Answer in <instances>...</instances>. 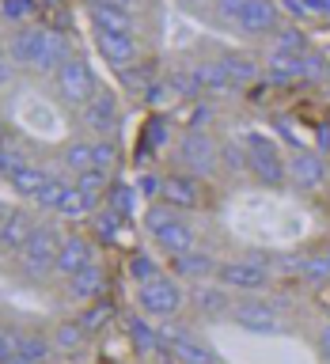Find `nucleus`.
Segmentation results:
<instances>
[{
    "mask_svg": "<svg viewBox=\"0 0 330 364\" xmlns=\"http://www.w3.org/2000/svg\"><path fill=\"white\" fill-rule=\"evenodd\" d=\"M300 277H307V281H326V277H330V262H326L323 255H319V258H304Z\"/></svg>",
    "mask_w": 330,
    "mask_h": 364,
    "instance_id": "obj_40",
    "label": "nucleus"
},
{
    "mask_svg": "<svg viewBox=\"0 0 330 364\" xmlns=\"http://www.w3.org/2000/svg\"><path fill=\"white\" fill-rule=\"evenodd\" d=\"M91 258H95L91 239L87 235H68V239H61V250H57L53 269L61 273V277H73V273H80L84 266H91Z\"/></svg>",
    "mask_w": 330,
    "mask_h": 364,
    "instance_id": "obj_10",
    "label": "nucleus"
},
{
    "mask_svg": "<svg viewBox=\"0 0 330 364\" xmlns=\"http://www.w3.org/2000/svg\"><path fill=\"white\" fill-rule=\"evenodd\" d=\"M53 213H61L65 220H84V216L95 213V198L84 193L80 186H65V193H61V201H57Z\"/></svg>",
    "mask_w": 330,
    "mask_h": 364,
    "instance_id": "obj_21",
    "label": "nucleus"
},
{
    "mask_svg": "<svg viewBox=\"0 0 330 364\" xmlns=\"http://www.w3.org/2000/svg\"><path fill=\"white\" fill-rule=\"evenodd\" d=\"M232 318L243 330H250V334H277V330H281V318H277V311H273L266 300H243V304H235Z\"/></svg>",
    "mask_w": 330,
    "mask_h": 364,
    "instance_id": "obj_8",
    "label": "nucleus"
},
{
    "mask_svg": "<svg viewBox=\"0 0 330 364\" xmlns=\"http://www.w3.org/2000/svg\"><path fill=\"white\" fill-rule=\"evenodd\" d=\"M175 209H171V205H152V209H148L144 213V228H148V232H159V228H164V224H171V220H175Z\"/></svg>",
    "mask_w": 330,
    "mask_h": 364,
    "instance_id": "obj_37",
    "label": "nucleus"
},
{
    "mask_svg": "<svg viewBox=\"0 0 330 364\" xmlns=\"http://www.w3.org/2000/svg\"><path fill=\"white\" fill-rule=\"evenodd\" d=\"M95 159H91V144H84V141H76V144H68L65 148V167H73L76 175L80 171H87Z\"/></svg>",
    "mask_w": 330,
    "mask_h": 364,
    "instance_id": "obj_33",
    "label": "nucleus"
},
{
    "mask_svg": "<svg viewBox=\"0 0 330 364\" xmlns=\"http://www.w3.org/2000/svg\"><path fill=\"white\" fill-rule=\"evenodd\" d=\"M193 300H198V307H201L205 315H220V311H224V304H228L220 289H205V284H201L198 292H193Z\"/></svg>",
    "mask_w": 330,
    "mask_h": 364,
    "instance_id": "obj_34",
    "label": "nucleus"
},
{
    "mask_svg": "<svg viewBox=\"0 0 330 364\" xmlns=\"http://www.w3.org/2000/svg\"><path fill=\"white\" fill-rule=\"evenodd\" d=\"M193 76H198V87L201 91H213V95H232L235 84H232V76L224 73V65L220 61H205L193 68Z\"/></svg>",
    "mask_w": 330,
    "mask_h": 364,
    "instance_id": "obj_22",
    "label": "nucleus"
},
{
    "mask_svg": "<svg viewBox=\"0 0 330 364\" xmlns=\"http://www.w3.org/2000/svg\"><path fill=\"white\" fill-rule=\"evenodd\" d=\"M304 50H307V38L296 27H284L281 34H277V42H273V53H289V57H304Z\"/></svg>",
    "mask_w": 330,
    "mask_h": 364,
    "instance_id": "obj_32",
    "label": "nucleus"
},
{
    "mask_svg": "<svg viewBox=\"0 0 330 364\" xmlns=\"http://www.w3.org/2000/svg\"><path fill=\"white\" fill-rule=\"evenodd\" d=\"M129 338L141 353H152V357H167V338L164 330H152L144 318H129Z\"/></svg>",
    "mask_w": 330,
    "mask_h": 364,
    "instance_id": "obj_20",
    "label": "nucleus"
},
{
    "mask_svg": "<svg viewBox=\"0 0 330 364\" xmlns=\"http://www.w3.org/2000/svg\"><path fill=\"white\" fill-rule=\"evenodd\" d=\"M289 178L300 190H319L326 182V159L319 152H304V148H300V152L289 159Z\"/></svg>",
    "mask_w": 330,
    "mask_h": 364,
    "instance_id": "obj_13",
    "label": "nucleus"
},
{
    "mask_svg": "<svg viewBox=\"0 0 330 364\" xmlns=\"http://www.w3.org/2000/svg\"><path fill=\"white\" fill-rule=\"evenodd\" d=\"M167 364H182V360H175V357H171V360H167Z\"/></svg>",
    "mask_w": 330,
    "mask_h": 364,
    "instance_id": "obj_56",
    "label": "nucleus"
},
{
    "mask_svg": "<svg viewBox=\"0 0 330 364\" xmlns=\"http://www.w3.org/2000/svg\"><path fill=\"white\" fill-rule=\"evenodd\" d=\"M102 284H107V277H102V269L95 266V262L68 277V289H73V296H80V300H95V296L102 292Z\"/></svg>",
    "mask_w": 330,
    "mask_h": 364,
    "instance_id": "obj_23",
    "label": "nucleus"
},
{
    "mask_svg": "<svg viewBox=\"0 0 330 364\" xmlns=\"http://www.w3.org/2000/svg\"><path fill=\"white\" fill-rule=\"evenodd\" d=\"M91 159H95V164L91 167H102V171H110L114 164H118V148H114L107 136H102V141H95L91 144Z\"/></svg>",
    "mask_w": 330,
    "mask_h": 364,
    "instance_id": "obj_35",
    "label": "nucleus"
},
{
    "mask_svg": "<svg viewBox=\"0 0 330 364\" xmlns=\"http://www.w3.org/2000/svg\"><path fill=\"white\" fill-rule=\"evenodd\" d=\"M319 353H323V357L330 360V323H326L323 330H319Z\"/></svg>",
    "mask_w": 330,
    "mask_h": 364,
    "instance_id": "obj_50",
    "label": "nucleus"
},
{
    "mask_svg": "<svg viewBox=\"0 0 330 364\" xmlns=\"http://www.w3.org/2000/svg\"><path fill=\"white\" fill-rule=\"evenodd\" d=\"M11 349H16V341H11V338L4 334V330H0V364H4V357H8Z\"/></svg>",
    "mask_w": 330,
    "mask_h": 364,
    "instance_id": "obj_51",
    "label": "nucleus"
},
{
    "mask_svg": "<svg viewBox=\"0 0 330 364\" xmlns=\"http://www.w3.org/2000/svg\"><path fill=\"white\" fill-rule=\"evenodd\" d=\"M57 250H61V235H57V228L53 224H34L27 247H23V269H27L31 277L50 273L53 262H57Z\"/></svg>",
    "mask_w": 330,
    "mask_h": 364,
    "instance_id": "obj_4",
    "label": "nucleus"
},
{
    "mask_svg": "<svg viewBox=\"0 0 330 364\" xmlns=\"http://www.w3.org/2000/svg\"><path fill=\"white\" fill-rule=\"evenodd\" d=\"M50 178H53V175H46L42 167H31V164H27L23 171H16V175H11L8 182H11V186H16V190L23 193V198H31V201H34V193H38V190L46 186V182H50Z\"/></svg>",
    "mask_w": 330,
    "mask_h": 364,
    "instance_id": "obj_25",
    "label": "nucleus"
},
{
    "mask_svg": "<svg viewBox=\"0 0 330 364\" xmlns=\"http://www.w3.org/2000/svg\"><path fill=\"white\" fill-rule=\"evenodd\" d=\"M235 27L243 34H270L277 27V4L273 0H247L243 11L235 16Z\"/></svg>",
    "mask_w": 330,
    "mask_h": 364,
    "instance_id": "obj_16",
    "label": "nucleus"
},
{
    "mask_svg": "<svg viewBox=\"0 0 330 364\" xmlns=\"http://www.w3.org/2000/svg\"><path fill=\"white\" fill-rule=\"evenodd\" d=\"M284 8H289L292 16H300V19H315L312 11H307V4H304V0H284Z\"/></svg>",
    "mask_w": 330,
    "mask_h": 364,
    "instance_id": "obj_48",
    "label": "nucleus"
},
{
    "mask_svg": "<svg viewBox=\"0 0 330 364\" xmlns=\"http://www.w3.org/2000/svg\"><path fill=\"white\" fill-rule=\"evenodd\" d=\"M95 46H99V53L107 57V61L118 68H129L137 65V42H133V34H114V31H95Z\"/></svg>",
    "mask_w": 330,
    "mask_h": 364,
    "instance_id": "obj_15",
    "label": "nucleus"
},
{
    "mask_svg": "<svg viewBox=\"0 0 330 364\" xmlns=\"http://www.w3.org/2000/svg\"><path fill=\"white\" fill-rule=\"evenodd\" d=\"M209 118H213V110H209V107H198V110L190 114V125H193V129H198V125H205Z\"/></svg>",
    "mask_w": 330,
    "mask_h": 364,
    "instance_id": "obj_49",
    "label": "nucleus"
},
{
    "mask_svg": "<svg viewBox=\"0 0 330 364\" xmlns=\"http://www.w3.org/2000/svg\"><path fill=\"white\" fill-rule=\"evenodd\" d=\"M216 277L220 284L228 289H243V292H258L270 284V266H262V262H220V269H216Z\"/></svg>",
    "mask_w": 330,
    "mask_h": 364,
    "instance_id": "obj_7",
    "label": "nucleus"
},
{
    "mask_svg": "<svg viewBox=\"0 0 330 364\" xmlns=\"http://www.w3.org/2000/svg\"><path fill=\"white\" fill-rule=\"evenodd\" d=\"M34 232V220H31V213H23V209H8L4 213V220H0V250L4 255H23V247H27V239Z\"/></svg>",
    "mask_w": 330,
    "mask_h": 364,
    "instance_id": "obj_14",
    "label": "nucleus"
},
{
    "mask_svg": "<svg viewBox=\"0 0 330 364\" xmlns=\"http://www.w3.org/2000/svg\"><path fill=\"white\" fill-rule=\"evenodd\" d=\"M220 159H224L228 171H247V144H224Z\"/></svg>",
    "mask_w": 330,
    "mask_h": 364,
    "instance_id": "obj_38",
    "label": "nucleus"
},
{
    "mask_svg": "<svg viewBox=\"0 0 330 364\" xmlns=\"http://www.w3.org/2000/svg\"><path fill=\"white\" fill-rule=\"evenodd\" d=\"M57 95H61L68 107H87L91 95H95V76L84 57H65L61 68H57Z\"/></svg>",
    "mask_w": 330,
    "mask_h": 364,
    "instance_id": "obj_3",
    "label": "nucleus"
},
{
    "mask_svg": "<svg viewBox=\"0 0 330 364\" xmlns=\"http://www.w3.org/2000/svg\"><path fill=\"white\" fill-rule=\"evenodd\" d=\"M61 193H65V182H57V178H50L46 186L34 193V205L38 209H57V201H61Z\"/></svg>",
    "mask_w": 330,
    "mask_h": 364,
    "instance_id": "obj_36",
    "label": "nucleus"
},
{
    "mask_svg": "<svg viewBox=\"0 0 330 364\" xmlns=\"http://www.w3.org/2000/svg\"><path fill=\"white\" fill-rule=\"evenodd\" d=\"M159 198H164V205H171V209H193V205H201V182H198V175H190V171L186 175H167Z\"/></svg>",
    "mask_w": 330,
    "mask_h": 364,
    "instance_id": "obj_12",
    "label": "nucleus"
},
{
    "mask_svg": "<svg viewBox=\"0 0 330 364\" xmlns=\"http://www.w3.org/2000/svg\"><path fill=\"white\" fill-rule=\"evenodd\" d=\"M91 4H107V8H125V11H129L137 0H91Z\"/></svg>",
    "mask_w": 330,
    "mask_h": 364,
    "instance_id": "obj_52",
    "label": "nucleus"
},
{
    "mask_svg": "<svg viewBox=\"0 0 330 364\" xmlns=\"http://www.w3.org/2000/svg\"><path fill=\"white\" fill-rule=\"evenodd\" d=\"M213 4H216V16H220V19L235 23V16L243 11V4H247V0H213Z\"/></svg>",
    "mask_w": 330,
    "mask_h": 364,
    "instance_id": "obj_44",
    "label": "nucleus"
},
{
    "mask_svg": "<svg viewBox=\"0 0 330 364\" xmlns=\"http://www.w3.org/2000/svg\"><path fill=\"white\" fill-rule=\"evenodd\" d=\"M4 213H8V209H4V205H0V220H4Z\"/></svg>",
    "mask_w": 330,
    "mask_h": 364,
    "instance_id": "obj_54",
    "label": "nucleus"
},
{
    "mask_svg": "<svg viewBox=\"0 0 330 364\" xmlns=\"http://www.w3.org/2000/svg\"><path fill=\"white\" fill-rule=\"evenodd\" d=\"M118 224H122L118 213H99V216H95V228H99L102 239H118Z\"/></svg>",
    "mask_w": 330,
    "mask_h": 364,
    "instance_id": "obj_43",
    "label": "nucleus"
},
{
    "mask_svg": "<svg viewBox=\"0 0 330 364\" xmlns=\"http://www.w3.org/2000/svg\"><path fill=\"white\" fill-rule=\"evenodd\" d=\"M159 190H164V178L159 175H144L141 186H137V193H144V198H159Z\"/></svg>",
    "mask_w": 330,
    "mask_h": 364,
    "instance_id": "obj_45",
    "label": "nucleus"
},
{
    "mask_svg": "<svg viewBox=\"0 0 330 364\" xmlns=\"http://www.w3.org/2000/svg\"><path fill=\"white\" fill-rule=\"evenodd\" d=\"M307 4V11H312L315 19H323V16H330V0H304Z\"/></svg>",
    "mask_w": 330,
    "mask_h": 364,
    "instance_id": "obj_47",
    "label": "nucleus"
},
{
    "mask_svg": "<svg viewBox=\"0 0 330 364\" xmlns=\"http://www.w3.org/2000/svg\"><path fill=\"white\" fill-rule=\"evenodd\" d=\"M0 141H4V125H0Z\"/></svg>",
    "mask_w": 330,
    "mask_h": 364,
    "instance_id": "obj_57",
    "label": "nucleus"
},
{
    "mask_svg": "<svg viewBox=\"0 0 330 364\" xmlns=\"http://www.w3.org/2000/svg\"><path fill=\"white\" fill-rule=\"evenodd\" d=\"M11 57L34 73H57L65 61V38L50 27H31L11 38Z\"/></svg>",
    "mask_w": 330,
    "mask_h": 364,
    "instance_id": "obj_1",
    "label": "nucleus"
},
{
    "mask_svg": "<svg viewBox=\"0 0 330 364\" xmlns=\"http://www.w3.org/2000/svg\"><path fill=\"white\" fill-rule=\"evenodd\" d=\"M220 269V262L213 255H205V250H186V255H175V273L186 281H205L209 273Z\"/></svg>",
    "mask_w": 330,
    "mask_h": 364,
    "instance_id": "obj_18",
    "label": "nucleus"
},
{
    "mask_svg": "<svg viewBox=\"0 0 330 364\" xmlns=\"http://www.w3.org/2000/svg\"><path fill=\"white\" fill-rule=\"evenodd\" d=\"M8 76H11V73H8V61H4V57H0V87L8 84Z\"/></svg>",
    "mask_w": 330,
    "mask_h": 364,
    "instance_id": "obj_53",
    "label": "nucleus"
},
{
    "mask_svg": "<svg viewBox=\"0 0 330 364\" xmlns=\"http://www.w3.org/2000/svg\"><path fill=\"white\" fill-rule=\"evenodd\" d=\"M87 341V330L80 326V318H68V323L57 326V334H53V346L57 349H80Z\"/></svg>",
    "mask_w": 330,
    "mask_h": 364,
    "instance_id": "obj_27",
    "label": "nucleus"
},
{
    "mask_svg": "<svg viewBox=\"0 0 330 364\" xmlns=\"http://www.w3.org/2000/svg\"><path fill=\"white\" fill-rule=\"evenodd\" d=\"M91 19H95V27H99V31H114V34H133V31H137L133 11H125V8L91 4Z\"/></svg>",
    "mask_w": 330,
    "mask_h": 364,
    "instance_id": "obj_19",
    "label": "nucleus"
},
{
    "mask_svg": "<svg viewBox=\"0 0 330 364\" xmlns=\"http://www.w3.org/2000/svg\"><path fill=\"white\" fill-rule=\"evenodd\" d=\"M46 357H50V346H46L42 338H23L4 357V364H42Z\"/></svg>",
    "mask_w": 330,
    "mask_h": 364,
    "instance_id": "obj_24",
    "label": "nucleus"
},
{
    "mask_svg": "<svg viewBox=\"0 0 330 364\" xmlns=\"http://www.w3.org/2000/svg\"><path fill=\"white\" fill-rule=\"evenodd\" d=\"M167 87L171 91H175V95H198V76H193V73H175V76H171L167 80Z\"/></svg>",
    "mask_w": 330,
    "mask_h": 364,
    "instance_id": "obj_39",
    "label": "nucleus"
},
{
    "mask_svg": "<svg viewBox=\"0 0 330 364\" xmlns=\"http://www.w3.org/2000/svg\"><path fill=\"white\" fill-rule=\"evenodd\" d=\"M216 159H220V148L213 144L209 133L190 129V133L179 141V164L186 167L190 175H213V171H216Z\"/></svg>",
    "mask_w": 330,
    "mask_h": 364,
    "instance_id": "obj_5",
    "label": "nucleus"
},
{
    "mask_svg": "<svg viewBox=\"0 0 330 364\" xmlns=\"http://www.w3.org/2000/svg\"><path fill=\"white\" fill-rule=\"evenodd\" d=\"M186 4H205V0H186Z\"/></svg>",
    "mask_w": 330,
    "mask_h": 364,
    "instance_id": "obj_55",
    "label": "nucleus"
},
{
    "mask_svg": "<svg viewBox=\"0 0 330 364\" xmlns=\"http://www.w3.org/2000/svg\"><path fill=\"white\" fill-rule=\"evenodd\" d=\"M148 76H152V65H141V68H122V80H125V84H129V87H144L148 91Z\"/></svg>",
    "mask_w": 330,
    "mask_h": 364,
    "instance_id": "obj_42",
    "label": "nucleus"
},
{
    "mask_svg": "<svg viewBox=\"0 0 330 364\" xmlns=\"http://www.w3.org/2000/svg\"><path fill=\"white\" fill-rule=\"evenodd\" d=\"M76 186L84 190V193H91V198H99V193H107V190H110V171H102V167H87V171H80Z\"/></svg>",
    "mask_w": 330,
    "mask_h": 364,
    "instance_id": "obj_30",
    "label": "nucleus"
},
{
    "mask_svg": "<svg viewBox=\"0 0 330 364\" xmlns=\"http://www.w3.org/2000/svg\"><path fill=\"white\" fill-rule=\"evenodd\" d=\"M164 338H167V353L182 364H216L213 349L193 338L190 330H164Z\"/></svg>",
    "mask_w": 330,
    "mask_h": 364,
    "instance_id": "obj_9",
    "label": "nucleus"
},
{
    "mask_svg": "<svg viewBox=\"0 0 330 364\" xmlns=\"http://www.w3.org/2000/svg\"><path fill=\"white\" fill-rule=\"evenodd\" d=\"M152 239L167 250L171 258H175V255H186V250H193V243H198V239H193V228H190L186 220H179V216H175L171 224L159 228V232H156Z\"/></svg>",
    "mask_w": 330,
    "mask_h": 364,
    "instance_id": "obj_17",
    "label": "nucleus"
},
{
    "mask_svg": "<svg viewBox=\"0 0 330 364\" xmlns=\"http://www.w3.org/2000/svg\"><path fill=\"white\" fill-rule=\"evenodd\" d=\"M220 65H224V73L232 76V84L235 87H247V84H255V76H258V65L250 61V57H220Z\"/></svg>",
    "mask_w": 330,
    "mask_h": 364,
    "instance_id": "obj_26",
    "label": "nucleus"
},
{
    "mask_svg": "<svg viewBox=\"0 0 330 364\" xmlns=\"http://www.w3.org/2000/svg\"><path fill=\"white\" fill-rule=\"evenodd\" d=\"M23 167H27V159H23L16 148H0V175L11 178V175H16V171H23Z\"/></svg>",
    "mask_w": 330,
    "mask_h": 364,
    "instance_id": "obj_41",
    "label": "nucleus"
},
{
    "mask_svg": "<svg viewBox=\"0 0 330 364\" xmlns=\"http://www.w3.org/2000/svg\"><path fill=\"white\" fill-rule=\"evenodd\" d=\"M182 289L175 281H167V277H159V281H152V284H141V311L148 315V318H171L182 307Z\"/></svg>",
    "mask_w": 330,
    "mask_h": 364,
    "instance_id": "obj_6",
    "label": "nucleus"
},
{
    "mask_svg": "<svg viewBox=\"0 0 330 364\" xmlns=\"http://www.w3.org/2000/svg\"><path fill=\"white\" fill-rule=\"evenodd\" d=\"M247 171L266 186H281L289 178V164L281 159L277 144L266 141V136H247Z\"/></svg>",
    "mask_w": 330,
    "mask_h": 364,
    "instance_id": "obj_2",
    "label": "nucleus"
},
{
    "mask_svg": "<svg viewBox=\"0 0 330 364\" xmlns=\"http://www.w3.org/2000/svg\"><path fill=\"white\" fill-rule=\"evenodd\" d=\"M31 11H34L31 0H8L4 4V16H11V19H23V16H31Z\"/></svg>",
    "mask_w": 330,
    "mask_h": 364,
    "instance_id": "obj_46",
    "label": "nucleus"
},
{
    "mask_svg": "<svg viewBox=\"0 0 330 364\" xmlns=\"http://www.w3.org/2000/svg\"><path fill=\"white\" fill-rule=\"evenodd\" d=\"M323 258H326V262H330V250H326V255H323Z\"/></svg>",
    "mask_w": 330,
    "mask_h": 364,
    "instance_id": "obj_58",
    "label": "nucleus"
},
{
    "mask_svg": "<svg viewBox=\"0 0 330 364\" xmlns=\"http://www.w3.org/2000/svg\"><path fill=\"white\" fill-rule=\"evenodd\" d=\"M107 201H110V213L129 216V213L137 209V190H133V186H125V182H118V186H110V190H107Z\"/></svg>",
    "mask_w": 330,
    "mask_h": 364,
    "instance_id": "obj_31",
    "label": "nucleus"
},
{
    "mask_svg": "<svg viewBox=\"0 0 330 364\" xmlns=\"http://www.w3.org/2000/svg\"><path fill=\"white\" fill-rule=\"evenodd\" d=\"M84 122H87L91 133L110 136L114 129H118V99H114L110 91H95L91 102L84 107Z\"/></svg>",
    "mask_w": 330,
    "mask_h": 364,
    "instance_id": "obj_11",
    "label": "nucleus"
},
{
    "mask_svg": "<svg viewBox=\"0 0 330 364\" xmlns=\"http://www.w3.org/2000/svg\"><path fill=\"white\" fill-rule=\"evenodd\" d=\"M159 262L152 258V255H133L129 258V277L137 281V284H152V281H159Z\"/></svg>",
    "mask_w": 330,
    "mask_h": 364,
    "instance_id": "obj_28",
    "label": "nucleus"
},
{
    "mask_svg": "<svg viewBox=\"0 0 330 364\" xmlns=\"http://www.w3.org/2000/svg\"><path fill=\"white\" fill-rule=\"evenodd\" d=\"M114 318V304H107V300H99V304H91L84 315H80V326L87 330V334H99L102 326H107Z\"/></svg>",
    "mask_w": 330,
    "mask_h": 364,
    "instance_id": "obj_29",
    "label": "nucleus"
}]
</instances>
